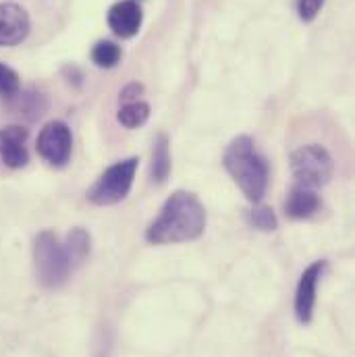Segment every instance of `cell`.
Masks as SVG:
<instances>
[{
	"mask_svg": "<svg viewBox=\"0 0 355 357\" xmlns=\"http://www.w3.org/2000/svg\"><path fill=\"white\" fill-rule=\"evenodd\" d=\"M29 33V17L27 13L15 4H0V46H17Z\"/></svg>",
	"mask_w": 355,
	"mask_h": 357,
	"instance_id": "obj_8",
	"label": "cell"
},
{
	"mask_svg": "<svg viewBox=\"0 0 355 357\" xmlns=\"http://www.w3.org/2000/svg\"><path fill=\"white\" fill-rule=\"evenodd\" d=\"M326 268L324 260H316L312 262L310 266L305 268L299 276V282H297V289H295V301H293V307H295V318L299 324L308 326L314 318V305H316V289H318V282L322 278V272Z\"/></svg>",
	"mask_w": 355,
	"mask_h": 357,
	"instance_id": "obj_7",
	"label": "cell"
},
{
	"mask_svg": "<svg viewBox=\"0 0 355 357\" xmlns=\"http://www.w3.org/2000/svg\"><path fill=\"white\" fill-rule=\"evenodd\" d=\"M142 91H144V88H142L139 84H129L127 88L121 91V102H123V104H127V102H135V100H137V96H139Z\"/></svg>",
	"mask_w": 355,
	"mask_h": 357,
	"instance_id": "obj_19",
	"label": "cell"
},
{
	"mask_svg": "<svg viewBox=\"0 0 355 357\" xmlns=\"http://www.w3.org/2000/svg\"><path fill=\"white\" fill-rule=\"evenodd\" d=\"M322 4L324 0H299L297 4V13H299V19L310 23L318 17V13L322 10Z\"/></svg>",
	"mask_w": 355,
	"mask_h": 357,
	"instance_id": "obj_18",
	"label": "cell"
},
{
	"mask_svg": "<svg viewBox=\"0 0 355 357\" xmlns=\"http://www.w3.org/2000/svg\"><path fill=\"white\" fill-rule=\"evenodd\" d=\"M19 91V75L0 63V93L2 96H15Z\"/></svg>",
	"mask_w": 355,
	"mask_h": 357,
	"instance_id": "obj_17",
	"label": "cell"
},
{
	"mask_svg": "<svg viewBox=\"0 0 355 357\" xmlns=\"http://www.w3.org/2000/svg\"><path fill=\"white\" fill-rule=\"evenodd\" d=\"M248 220H250V225L254 229H258L262 233H272L278 227V218H276L274 210L268 208V206H260V208L250 210L248 212Z\"/></svg>",
	"mask_w": 355,
	"mask_h": 357,
	"instance_id": "obj_16",
	"label": "cell"
},
{
	"mask_svg": "<svg viewBox=\"0 0 355 357\" xmlns=\"http://www.w3.org/2000/svg\"><path fill=\"white\" fill-rule=\"evenodd\" d=\"M222 165L250 202H262L268 187V162L250 135H239L227 146Z\"/></svg>",
	"mask_w": 355,
	"mask_h": 357,
	"instance_id": "obj_2",
	"label": "cell"
},
{
	"mask_svg": "<svg viewBox=\"0 0 355 357\" xmlns=\"http://www.w3.org/2000/svg\"><path fill=\"white\" fill-rule=\"evenodd\" d=\"M150 173H152L154 183H158V185H163L171 175V142L165 133H160L154 142Z\"/></svg>",
	"mask_w": 355,
	"mask_h": 357,
	"instance_id": "obj_12",
	"label": "cell"
},
{
	"mask_svg": "<svg viewBox=\"0 0 355 357\" xmlns=\"http://www.w3.org/2000/svg\"><path fill=\"white\" fill-rule=\"evenodd\" d=\"M291 171L297 185L316 189L331 181L335 173V162L326 148L318 144H308L291 154Z\"/></svg>",
	"mask_w": 355,
	"mask_h": 357,
	"instance_id": "obj_5",
	"label": "cell"
},
{
	"mask_svg": "<svg viewBox=\"0 0 355 357\" xmlns=\"http://www.w3.org/2000/svg\"><path fill=\"white\" fill-rule=\"evenodd\" d=\"M27 131L23 127L0 129V158L10 169H21L27 165L29 154L25 148Z\"/></svg>",
	"mask_w": 355,
	"mask_h": 357,
	"instance_id": "obj_10",
	"label": "cell"
},
{
	"mask_svg": "<svg viewBox=\"0 0 355 357\" xmlns=\"http://www.w3.org/2000/svg\"><path fill=\"white\" fill-rule=\"evenodd\" d=\"M144 21L142 6L133 0H121L108 10V27L112 29L114 36L127 40L133 38Z\"/></svg>",
	"mask_w": 355,
	"mask_h": 357,
	"instance_id": "obj_9",
	"label": "cell"
},
{
	"mask_svg": "<svg viewBox=\"0 0 355 357\" xmlns=\"http://www.w3.org/2000/svg\"><path fill=\"white\" fill-rule=\"evenodd\" d=\"M33 264L40 284L46 289H61L73 272L65 245L52 231H42L36 237Z\"/></svg>",
	"mask_w": 355,
	"mask_h": 357,
	"instance_id": "obj_3",
	"label": "cell"
},
{
	"mask_svg": "<svg viewBox=\"0 0 355 357\" xmlns=\"http://www.w3.org/2000/svg\"><path fill=\"white\" fill-rule=\"evenodd\" d=\"M116 119H119V123H121L123 127H127V129H137V127H142V125L150 119V106H148L146 102H139V100L127 102V104L121 106Z\"/></svg>",
	"mask_w": 355,
	"mask_h": 357,
	"instance_id": "obj_14",
	"label": "cell"
},
{
	"mask_svg": "<svg viewBox=\"0 0 355 357\" xmlns=\"http://www.w3.org/2000/svg\"><path fill=\"white\" fill-rule=\"evenodd\" d=\"M38 154L50 167H65L71 158L73 135L63 121H50L38 135Z\"/></svg>",
	"mask_w": 355,
	"mask_h": 357,
	"instance_id": "obj_6",
	"label": "cell"
},
{
	"mask_svg": "<svg viewBox=\"0 0 355 357\" xmlns=\"http://www.w3.org/2000/svg\"><path fill=\"white\" fill-rule=\"evenodd\" d=\"M206 229V208L191 191H175L160 214L146 229V241L152 245H175L202 237Z\"/></svg>",
	"mask_w": 355,
	"mask_h": 357,
	"instance_id": "obj_1",
	"label": "cell"
},
{
	"mask_svg": "<svg viewBox=\"0 0 355 357\" xmlns=\"http://www.w3.org/2000/svg\"><path fill=\"white\" fill-rule=\"evenodd\" d=\"M137 167H139L137 158H125V160L108 167L98 177V181L89 187V202L93 206H114V204L123 202L133 187Z\"/></svg>",
	"mask_w": 355,
	"mask_h": 357,
	"instance_id": "obj_4",
	"label": "cell"
},
{
	"mask_svg": "<svg viewBox=\"0 0 355 357\" xmlns=\"http://www.w3.org/2000/svg\"><path fill=\"white\" fill-rule=\"evenodd\" d=\"M133 2H137V0H133Z\"/></svg>",
	"mask_w": 355,
	"mask_h": 357,
	"instance_id": "obj_20",
	"label": "cell"
},
{
	"mask_svg": "<svg viewBox=\"0 0 355 357\" xmlns=\"http://www.w3.org/2000/svg\"><path fill=\"white\" fill-rule=\"evenodd\" d=\"M91 61H93V65L100 67V69H112V67H116L119 61H121V48H119L114 42H110V40H102V42H98V44L93 46V50H91Z\"/></svg>",
	"mask_w": 355,
	"mask_h": 357,
	"instance_id": "obj_15",
	"label": "cell"
},
{
	"mask_svg": "<svg viewBox=\"0 0 355 357\" xmlns=\"http://www.w3.org/2000/svg\"><path fill=\"white\" fill-rule=\"evenodd\" d=\"M320 206H322V202H320V195L316 193V189L295 185L291 189V193L287 195L285 212H287V216H291L295 220H308L318 214Z\"/></svg>",
	"mask_w": 355,
	"mask_h": 357,
	"instance_id": "obj_11",
	"label": "cell"
},
{
	"mask_svg": "<svg viewBox=\"0 0 355 357\" xmlns=\"http://www.w3.org/2000/svg\"><path fill=\"white\" fill-rule=\"evenodd\" d=\"M65 250L69 254V260H71L73 270L82 266L88 260L89 252H91V237H89L88 231L82 229V227L71 229V233L65 239Z\"/></svg>",
	"mask_w": 355,
	"mask_h": 357,
	"instance_id": "obj_13",
	"label": "cell"
}]
</instances>
